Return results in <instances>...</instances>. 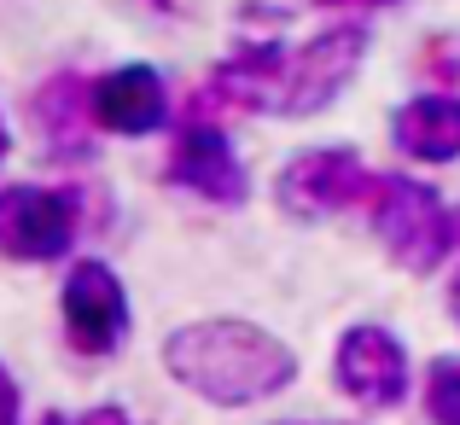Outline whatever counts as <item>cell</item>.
<instances>
[{"mask_svg":"<svg viewBox=\"0 0 460 425\" xmlns=\"http://www.w3.org/2000/svg\"><path fill=\"white\" fill-rule=\"evenodd\" d=\"M164 367L181 391L216 408H251L280 396L297 379V356L286 338L251 321H192L164 338Z\"/></svg>","mask_w":460,"mask_h":425,"instance_id":"cell-1","label":"cell"},{"mask_svg":"<svg viewBox=\"0 0 460 425\" xmlns=\"http://www.w3.org/2000/svg\"><path fill=\"white\" fill-rule=\"evenodd\" d=\"M367 210H373V234L379 245L396 257V269L408 274H431L455 245V216L426 181L414 175H379L367 187Z\"/></svg>","mask_w":460,"mask_h":425,"instance_id":"cell-2","label":"cell"},{"mask_svg":"<svg viewBox=\"0 0 460 425\" xmlns=\"http://www.w3.org/2000/svg\"><path fill=\"white\" fill-rule=\"evenodd\" d=\"M373 187L367 164H361L349 146H309V152H297L292 164L280 169V181H274V199L286 204L292 216H332V210H349V204H361Z\"/></svg>","mask_w":460,"mask_h":425,"instance_id":"cell-3","label":"cell"},{"mask_svg":"<svg viewBox=\"0 0 460 425\" xmlns=\"http://www.w3.org/2000/svg\"><path fill=\"white\" fill-rule=\"evenodd\" d=\"M58 309H65V332H70V344H76L82 356H111V350L128 338V291L100 257L70 262Z\"/></svg>","mask_w":460,"mask_h":425,"instance_id":"cell-4","label":"cell"},{"mask_svg":"<svg viewBox=\"0 0 460 425\" xmlns=\"http://www.w3.org/2000/svg\"><path fill=\"white\" fill-rule=\"evenodd\" d=\"M361 53H367V30H361V23H338V30H321L314 41H304L286 58L280 117H309V111H321V105H332L338 93H344V82L356 76Z\"/></svg>","mask_w":460,"mask_h":425,"instance_id":"cell-5","label":"cell"},{"mask_svg":"<svg viewBox=\"0 0 460 425\" xmlns=\"http://www.w3.org/2000/svg\"><path fill=\"white\" fill-rule=\"evenodd\" d=\"M82 216L70 192L53 187H6L0 192V251L18 262H53L70 251Z\"/></svg>","mask_w":460,"mask_h":425,"instance_id":"cell-6","label":"cell"},{"mask_svg":"<svg viewBox=\"0 0 460 425\" xmlns=\"http://www.w3.org/2000/svg\"><path fill=\"white\" fill-rule=\"evenodd\" d=\"M332 373H338V385L367 408H396L408 396V350L391 326H373V321L349 326V332L338 338Z\"/></svg>","mask_w":460,"mask_h":425,"instance_id":"cell-7","label":"cell"},{"mask_svg":"<svg viewBox=\"0 0 460 425\" xmlns=\"http://www.w3.org/2000/svg\"><path fill=\"white\" fill-rule=\"evenodd\" d=\"M169 181L187 187V192H199V199H216V204H239L251 192V181H245V169H239L227 135H222V128H210V123H192L187 135L175 140Z\"/></svg>","mask_w":460,"mask_h":425,"instance_id":"cell-8","label":"cell"},{"mask_svg":"<svg viewBox=\"0 0 460 425\" xmlns=\"http://www.w3.org/2000/svg\"><path fill=\"white\" fill-rule=\"evenodd\" d=\"M88 111L100 128L111 135H152L169 111V93H164V76L146 65H123L111 76H100L88 88Z\"/></svg>","mask_w":460,"mask_h":425,"instance_id":"cell-9","label":"cell"},{"mask_svg":"<svg viewBox=\"0 0 460 425\" xmlns=\"http://www.w3.org/2000/svg\"><path fill=\"white\" fill-rule=\"evenodd\" d=\"M391 135L414 164H455L460 157V100L455 93H420V100H408L396 111Z\"/></svg>","mask_w":460,"mask_h":425,"instance_id":"cell-10","label":"cell"},{"mask_svg":"<svg viewBox=\"0 0 460 425\" xmlns=\"http://www.w3.org/2000/svg\"><path fill=\"white\" fill-rule=\"evenodd\" d=\"M88 100V88H82L76 70H65V76H53L41 93H35V117L47 123V135H70L76 128V105Z\"/></svg>","mask_w":460,"mask_h":425,"instance_id":"cell-11","label":"cell"},{"mask_svg":"<svg viewBox=\"0 0 460 425\" xmlns=\"http://www.w3.org/2000/svg\"><path fill=\"white\" fill-rule=\"evenodd\" d=\"M426 414L438 425H460V361L443 356L426 373Z\"/></svg>","mask_w":460,"mask_h":425,"instance_id":"cell-12","label":"cell"},{"mask_svg":"<svg viewBox=\"0 0 460 425\" xmlns=\"http://www.w3.org/2000/svg\"><path fill=\"white\" fill-rule=\"evenodd\" d=\"M41 425H128V414L105 403V408H88V414H47Z\"/></svg>","mask_w":460,"mask_h":425,"instance_id":"cell-13","label":"cell"},{"mask_svg":"<svg viewBox=\"0 0 460 425\" xmlns=\"http://www.w3.org/2000/svg\"><path fill=\"white\" fill-rule=\"evenodd\" d=\"M0 425H18V385L6 367H0Z\"/></svg>","mask_w":460,"mask_h":425,"instance_id":"cell-14","label":"cell"},{"mask_svg":"<svg viewBox=\"0 0 460 425\" xmlns=\"http://www.w3.org/2000/svg\"><path fill=\"white\" fill-rule=\"evenodd\" d=\"M321 6H396V0H321Z\"/></svg>","mask_w":460,"mask_h":425,"instance_id":"cell-15","label":"cell"},{"mask_svg":"<svg viewBox=\"0 0 460 425\" xmlns=\"http://www.w3.org/2000/svg\"><path fill=\"white\" fill-rule=\"evenodd\" d=\"M449 314H455V326H460V274H455V286H449Z\"/></svg>","mask_w":460,"mask_h":425,"instance_id":"cell-16","label":"cell"},{"mask_svg":"<svg viewBox=\"0 0 460 425\" xmlns=\"http://www.w3.org/2000/svg\"><path fill=\"white\" fill-rule=\"evenodd\" d=\"M455 234H460V222H455Z\"/></svg>","mask_w":460,"mask_h":425,"instance_id":"cell-17","label":"cell"}]
</instances>
